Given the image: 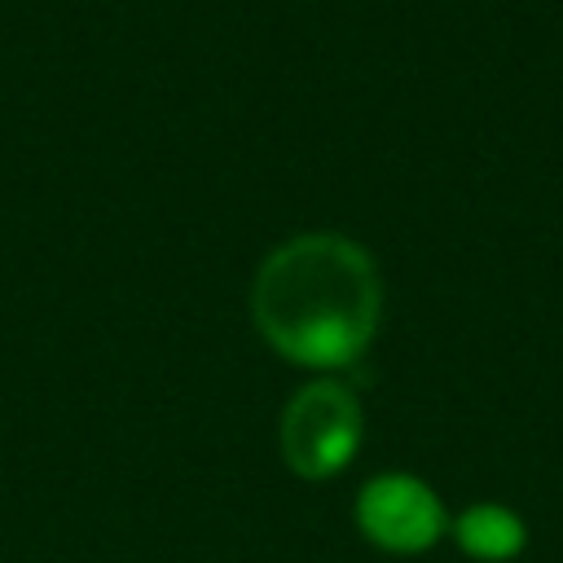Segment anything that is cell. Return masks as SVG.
<instances>
[{"mask_svg":"<svg viewBox=\"0 0 563 563\" xmlns=\"http://www.w3.org/2000/svg\"><path fill=\"white\" fill-rule=\"evenodd\" d=\"M251 321L277 356L308 369H343L361 361L378 334V264L347 233H295L260 260L251 277Z\"/></svg>","mask_w":563,"mask_h":563,"instance_id":"1","label":"cell"},{"mask_svg":"<svg viewBox=\"0 0 563 563\" xmlns=\"http://www.w3.org/2000/svg\"><path fill=\"white\" fill-rule=\"evenodd\" d=\"M361 400L339 378L303 383L282 418H277V449L282 462L299 479H330L339 475L361 449Z\"/></svg>","mask_w":563,"mask_h":563,"instance_id":"2","label":"cell"},{"mask_svg":"<svg viewBox=\"0 0 563 563\" xmlns=\"http://www.w3.org/2000/svg\"><path fill=\"white\" fill-rule=\"evenodd\" d=\"M356 528L387 554H422L444 532V506L422 479L387 471L356 493Z\"/></svg>","mask_w":563,"mask_h":563,"instance_id":"3","label":"cell"},{"mask_svg":"<svg viewBox=\"0 0 563 563\" xmlns=\"http://www.w3.org/2000/svg\"><path fill=\"white\" fill-rule=\"evenodd\" d=\"M453 537H457L462 554H471L479 563H506V559H515L523 550L528 528H523V519L515 510H506L497 501H475V506H466L457 515Z\"/></svg>","mask_w":563,"mask_h":563,"instance_id":"4","label":"cell"}]
</instances>
